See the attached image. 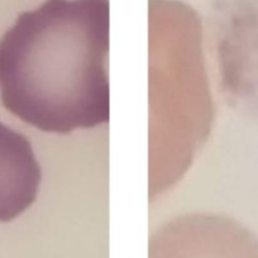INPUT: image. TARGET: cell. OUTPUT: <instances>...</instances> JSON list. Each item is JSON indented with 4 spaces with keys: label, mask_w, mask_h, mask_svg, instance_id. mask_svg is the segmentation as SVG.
Wrapping results in <instances>:
<instances>
[{
    "label": "cell",
    "mask_w": 258,
    "mask_h": 258,
    "mask_svg": "<svg viewBox=\"0 0 258 258\" xmlns=\"http://www.w3.org/2000/svg\"><path fill=\"white\" fill-rule=\"evenodd\" d=\"M109 0H44L0 39V98L47 133L109 123Z\"/></svg>",
    "instance_id": "6da1fadb"
},
{
    "label": "cell",
    "mask_w": 258,
    "mask_h": 258,
    "mask_svg": "<svg viewBox=\"0 0 258 258\" xmlns=\"http://www.w3.org/2000/svg\"><path fill=\"white\" fill-rule=\"evenodd\" d=\"M225 91L258 125V0H234L219 37Z\"/></svg>",
    "instance_id": "7a4b0ae2"
},
{
    "label": "cell",
    "mask_w": 258,
    "mask_h": 258,
    "mask_svg": "<svg viewBox=\"0 0 258 258\" xmlns=\"http://www.w3.org/2000/svg\"><path fill=\"white\" fill-rule=\"evenodd\" d=\"M42 170L26 136L0 123V222H11L38 197Z\"/></svg>",
    "instance_id": "3957f363"
},
{
    "label": "cell",
    "mask_w": 258,
    "mask_h": 258,
    "mask_svg": "<svg viewBox=\"0 0 258 258\" xmlns=\"http://www.w3.org/2000/svg\"><path fill=\"white\" fill-rule=\"evenodd\" d=\"M215 222H182L155 234L148 258H244L232 234Z\"/></svg>",
    "instance_id": "277c9868"
}]
</instances>
